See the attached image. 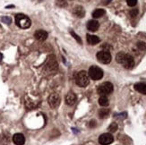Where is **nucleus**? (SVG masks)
<instances>
[{
    "instance_id": "15",
    "label": "nucleus",
    "mask_w": 146,
    "mask_h": 145,
    "mask_svg": "<svg viewBox=\"0 0 146 145\" xmlns=\"http://www.w3.org/2000/svg\"><path fill=\"white\" fill-rule=\"evenodd\" d=\"M87 41H88L89 44H91V45H96V44H98L100 41V40L97 36L88 34L87 35Z\"/></svg>"
},
{
    "instance_id": "8",
    "label": "nucleus",
    "mask_w": 146,
    "mask_h": 145,
    "mask_svg": "<svg viewBox=\"0 0 146 145\" xmlns=\"http://www.w3.org/2000/svg\"><path fill=\"white\" fill-rule=\"evenodd\" d=\"M59 103H60V98L58 96V94L52 93L51 95L48 97V104L52 109L58 108Z\"/></svg>"
},
{
    "instance_id": "22",
    "label": "nucleus",
    "mask_w": 146,
    "mask_h": 145,
    "mask_svg": "<svg viewBox=\"0 0 146 145\" xmlns=\"http://www.w3.org/2000/svg\"><path fill=\"white\" fill-rule=\"evenodd\" d=\"M2 22L6 23V24H10L12 23V19L10 17H7V16H5V17H2Z\"/></svg>"
},
{
    "instance_id": "1",
    "label": "nucleus",
    "mask_w": 146,
    "mask_h": 145,
    "mask_svg": "<svg viewBox=\"0 0 146 145\" xmlns=\"http://www.w3.org/2000/svg\"><path fill=\"white\" fill-rule=\"evenodd\" d=\"M116 60L119 64L123 65L124 67L126 69H132L135 66L134 58L131 55L125 54L124 52H119L116 56Z\"/></svg>"
},
{
    "instance_id": "6",
    "label": "nucleus",
    "mask_w": 146,
    "mask_h": 145,
    "mask_svg": "<svg viewBox=\"0 0 146 145\" xmlns=\"http://www.w3.org/2000/svg\"><path fill=\"white\" fill-rule=\"evenodd\" d=\"M96 56L99 62L102 63V64H110L112 59L110 53L108 51H100L97 53Z\"/></svg>"
},
{
    "instance_id": "4",
    "label": "nucleus",
    "mask_w": 146,
    "mask_h": 145,
    "mask_svg": "<svg viewBox=\"0 0 146 145\" xmlns=\"http://www.w3.org/2000/svg\"><path fill=\"white\" fill-rule=\"evenodd\" d=\"M114 90L113 84L110 81H106V83H101L97 89V91L100 95L101 96H106L108 94H110Z\"/></svg>"
},
{
    "instance_id": "10",
    "label": "nucleus",
    "mask_w": 146,
    "mask_h": 145,
    "mask_svg": "<svg viewBox=\"0 0 146 145\" xmlns=\"http://www.w3.org/2000/svg\"><path fill=\"white\" fill-rule=\"evenodd\" d=\"M34 37H35V39L37 40L43 41L48 38V32L45 30H39L34 33Z\"/></svg>"
},
{
    "instance_id": "16",
    "label": "nucleus",
    "mask_w": 146,
    "mask_h": 145,
    "mask_svg": "<svg viewBox=\"0 0 146 145\" xmlns=\"http://www.w3.org/2000/svg\"><path fill=\"white\" fill-rule=\"evenodd\" d=\"M47 67L48 70H51L52 72L56 71V69H58V63L56 62L55 59H49L48 63V65H47Z\"/></svg>"
},
{
    "instance_id": "27",
    "label": "nucleus",
    "mask_w": 146,
    "mask_h": 145,
    "mask_svg": "<svg viewBox=\"0 0 146 145\" xmlns=\"http://www.w3.org/2000/svg\"><path fill=\"white\" fill-rule=\"evenodd\" d=\"M2 58H3V55H2L1 53H0V62L2 61Z\"/></svg>"
},
{
    "instance_id": "18",
    "label": "nucleus",
    "mask_w": 146,
    "mask_h": 145,
    "mask_svg": "<svg viewBox=\"0 0 146 145\" xmlns=\"http://www.w3.org/2000/svg\"><path fill=\"white\" fill-rule=\"evenodd\" d=\"M110 115V109H101L99 111V117L100 118H106Z\"/></svg>"
},
{
    "instance_id": "26",
    "label": "nucleus",
    "mask_w": 146,
    "mask_h": 145,
    "mask_svg": "<svg viewBox=\"0 0 146 145\" xmlns=\"http://www.w3.org/2000/svg\"><path fill=\"white\" fill-rule=\"evenodd\" d=\"M137 13H138V11H137L136 9H135V10H132L130 14H131L132 16H135V15H137Z\"/></svg>"
},
{
    "instance_id": "19",
    "label": "nucleus",
    "mask_w": 146,
    "mask_h": 145,
    "mask_svg": "<svg viewBox=\"0 0 146 145\" xmlns=\"http://www.w3.org/2000/svg\"><path fill=\"white\" fill-rule=\"evenodd\" d=\"M109 99L107 98V96H100V98L99 99V104L102 107H107L109 105Z\"/></svg>"
},
{
    "instance_id": "3",
    "label": "nucleus",
    "mask_w": 146,
    "mask_h": 145,
    "mask_svg": "<svg viewBox=\"0 0 146 145\" xmlns=\"http://www.w3.org/2000/svg\"><path fill=\"white\" fill-rule=\"evenodd\" d=\"M75 83L80 87H86L90 83L89 74L85 71L78 72L75 75Z\"/></svg>"
},
{
    "instance_id": "17",
    "label": "nucleus",
    "mask_w": 146,
    "mask_h": 145,
    "mask_svg": "<svg viewBox=\"0 0 146 145\" xmlns=\"http://www.w3.org/2000/svg\"><path fill=\"white\" fill-rule=\"evenodd\" d=\"M104 15H105V10L104 9H96L92 13V17L96 19V18L101 17Z\"/></svg>"
},
{
    "instance_id": "21",
    "label": "nucleus",
    "mask_w": 146,
    "mask_h": 145,
    "mask_svg": "<svg viewBox=\"0 0 146 145\" xmlns=\"http://www.w3.org/2000/svg\"><path fill=\"white\" fill-rule=\"evenodd\" d=\"M56 3L59 6V7H66V6L67 5V3H66V0H56Z\"/></svg>"
},
{
    "instance_id": "11",
    "label": "nucleus",
    "mask_w": 146,
    "mask_h": 145,
    "mask_svg": "<svg viewBox=\"0 0 146 145\" xmlns=\"http://www.w3.org/2000/svg\"><path fill=\"white\" fill-rule=\"evenodd\" d=\"M76 95L74 93V92H68L66 96V103L69 106H73L75 104L76 102Z\"/></svg>"
},
{
    "instance_id": "7",
    "label": "nucleus",
    "mask_w": 146,
    "mask_h": 145,
    "mask_svg": "<svg viewBox=\"0 0 146 145\" xmlns=\"http://www.w3.org/2000/svg\"><path fill=\"white\" fill-rule=\"evenodd\" d=\"M113 141H114V137L112 136L111 134H109V133L103 134L99 137V142L101 145H109L112 143Z\"/></svg>"
},
{
    "instance_id": "28",
    "label": "nucleus",
    "mask_w": 146,
    "mask_h": 145,
    "mask_svg": "<svg viewBox=\"0 0 146 145\" xmlns=\"http://www.w3.org/2000/svg\"><path fill=\"white\" fill-rule=\"evenodd\" d=\"M0 29H1V25H0Z\"/></svg>"
},
{
    "instance_id": "23",
    "label": "nucleus",
    "mask_w": 146,
    "mask_h": 145,
    "mask_svg": "<svg viewBox=\"0 0 146 145\" xmlns=\"http://www.w3.org/2000/svg\"><path fill=\"white\" fill-rule=\"evenodd\" d=\"M126 2L129 6H135L137 4V0H126Z\"/></svg>"
},
{
    "instance_id": "9",
    "label": "nucleus",
    "mask_w": 146,
    "mask_h": 145,
    "mask_svg": "<svg viewBox=\"0 0 146 145\" xmlns=\"http://www.w3.org/2000/svg\"><path fill=\"white\" fill-rule=\"evenodd\" d=\"M13 142L15 145H23L25 142V137L22 134H15L13 136Z\"/></svg>"
},
{
    "instance_id": "5",
    "label": "nucleus",
    "mask_w": 146,
    "mask_h": 145,
    "mask_svg": "<svg viewBox=\"0 0 146 145\" xmlns=\"http://www.w3.org/2000/svg\"><path fill=\"white\" fill-rule=\"evenodd\" d=\"M88 74L93 81H98L103 77V71L101 68H100L96 66H92L90 67V69H89Z\"/></svg>"
},
{
    "instance_id": "13",
    "label": "nucleus",
    "mask_w": 146,
    "mask_h": 145,
    "mask_svg": "<svg viewBox=\"0 0 146 145\" xmlns=\"http://www.w3.org/2000/svg\"><path fill=\"white\" fill-rule=\"evenodd\" d=\"M100 24L97 21L95 20H92V21H89L87 23V29L91 31H96L99 29Z\"/></svg>"
},
{
    "instance_id": "20",
    "label": "nucleus",
    "mask_w": 146,
    "mask_h": 145,
    "mask_svg": "<svg viewBox=\"0 0 146 145\" xmlns=\"http://www.w3.org/2000/svg\"><path fill=\"white\" fill-rule=\"evenodd\" d=\"M108 130H109L110 133H115V132L117 130V124L116 123H112L109 126V128H108Z\"/></svg>"
},
{
    "instance_id": "24",
    "label": "nucleus",
    "mask_w": 146,
    "mask_h": 145,
    "mask_svg": "<svg viewBox=\"0 0 146 145\" xmlns=\"http://www.w3.org/2000/svg\"><path fill=\"white\" fill-rule=\"evenodd\" d=\"M137 47L140 48L141 50H144L145 49V48H146V46H145V43L144 42H139L138 44H137Z\"/></svg>"
},
{
    "instance_id": "25",
    "label": "nucleus",
    "mask_w": 146,
    "mask_h": 145,
    "mask_svg": "<svg viewBox=\"0 0 146 145\" xmlns=\"http://www.w3.org/2000/svg\"><path fill=\"white\" fill-rule=\"evenodd\" d=\"M71 34H72V35L74 36V39H75L76 40H77V41H78V42H79L80 44L82 43V40L80 39V38H79V36H78L77 34H75V33L74 32V31H71Z\"/></svg>"
},
{
    "instance_id": "14",
    "label": "nucleus",
    "mask_w": 146,
    "mask_h": 145,
    "mask_svg": "<svg viewBox=\"0 0 146 145\" xmlns=\"http://www.w3.org/2000/svg\"><path fill=\"white\" fill-rule=\"evenodd\" d=\"M135 89L142 94L146 95V83H138L135 85Z\"/></svg>"
},
{
    "instance_id": "2",
    "label": "nucleus",
    "mask_w": 146,
    "mask_h": 145,
    "mask_svg": "<svg viewBox=\"0 0 146 145\" xmlns=\"http://www.w3.org/2000/svg\"><path fill=\"white\" fill-rule=\"evenodd\" d=\"M15 23L21 29H28L31 26V22L30 20V18L25 15L18 14L15 15Z\"/></svg>"
},
{
    "instance_id": "12",
    "label": "nucleus",
    "mask_w": 146,
    "mask_h": 145,
    "mask_svg": "<svg viewBox=\"0 0 146 145\" xmlns=\"http://www.w3.org/2000/svg\"><path fill=\"white\" fill-rule=\"evenodd\" d=\"M73 13H74V15L75 16H77L79 18L84 17V15H85V11H84V7H82V6H81V5H76L75 7L74 8Z\"/></svg>"
}]
</instances>
